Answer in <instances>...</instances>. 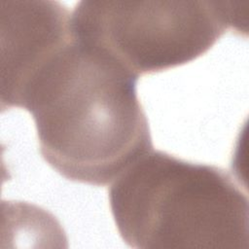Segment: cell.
I'll use <instances>...</instances> for the list:
<instances>
[{
	"mask_svg": "<svg viewBox=\"0 0 249 249\" xmlns=\"http://www.w3.org/2000/svg\"><path fill=\"white\" fill-rule=\"evenodd\" d=\"M138 78L73 34L37 72L18 106L33 117L43 159L70 181L105 186L151 151Z\"/></svg>",
	"mask_w": 249,
	"mask_h": 249,
	"instance_id": "1",
	"label": "cell"
},
{
	"mask_svg": "<svg viewBox=\"0 0 249 249\" xmlns=\"http://www.w3.org/2000/svg\"><path fill=\"white\" fill-rule=\"evenodd\" d=\"M231 1L82 0L71 12L74 35L136 75L186 64L234 29Z\"/></svg>",
	"mask_w": 249,
	"mask_h": 249,
	"instance_id": "3",
	"label": "cell"
},
{
	"mask_svg": "<svg viewBox=\"0 0 249 249\" xmlns=\"http://www.w3.org/2000/svg\"><path fill=\"white\" fill-rule=\"evenodd\" d=\"M1 109L18 107L37 72L73 37L71 12L51 0H0Z\"/></svg>",
	"mask_w": 249,
	"mask_h": 249,
	"instance_id": "4",
	"label": "cell"
},
{
	"mask_svg": "<svg viewBox=\"0 0 249 249\" xmlns=\"http://www.w3.org/2000/svg\"><path fill=\"white\" fill-rule=\"evenodd\" d=\"M123 240L137 249H247V193L226 169L147 152L108 191Z\"/></svg>",
	"mask_w": 249,
	"mask_h": 249,
	"instance_id": "2",
	"label": "cell"
}]
</instances>
